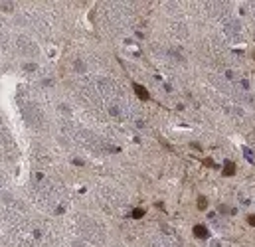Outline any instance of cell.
<instances>
[{"label":"cell","mask_w":255,"mask_h":247,"mask_svg":"<svg viewBox=\"0 0 255 247\" xmlns=\"http://www.w3.org/2000/svg\"><path fill=\"white\" fill-rule=\"evenodd\" d=\"M223 30H226V34L229 36V38H235V36H239L241 34V24L237 22V20H227L226 24H223Z\"/></svg>","instance_id":"1"},{"label":"cell","mask_w":255,"mask_h":247,"mask_svg":"<svg viewBox=\"0 0 255 247\" xmlns=\"http://www.w3.org/2000/svg\"><path fill=\"white\" fill-rule=\"evenodd\" d=\"M245 156H247V160H249V162H253V154L249 152V148H245Z\"/></svg>","instance_id":"7"},{"label":"cell","mask_w":255,"mask_h":247,"mask_svg":"<svg viewBox=\"0 0 255 247\" xmlns=\"http://www.w3.org/2000/svg\"><path fill=\"white\" fill-rule=\"evenodd\" d=\"M206 206H208V200L204 198V196H200V198H198V208L200 209H206Z\"/></svg>","instance_id":"5"},{"label":"cell","mask_w":255,"mask_h":247,"mask_svg":"<svg viewBox=\"0 0 255 247\" xmlns=\"http://www.w3.org/2000/svg\"><path fill=\"white\" fill-rule=\"evenodd\" d=\"M233 174H235V164L232 160H227L226 166H223V176H233Z\"/></svg>","instance_id":"3"},{"label":"cell","mask_w":255,"mask_h":247,"mask_svg":"<svg viewBox=\"0 0 255 247\" xmlns=\"http://www.w3.org/2000/svg\"><path fill=\"white\" fill-rule=\"evenodd\" d=\"M210 247H222V243L217 241V239H214V241H210Z\"/></svg>","instance_id":"8"},{"label":"cell","mask_w":255,"mask_h":247,"mask_svg":"<svg viewBox=\"0 0 255 247\" xmlns=\"http://www.w3.org/2000/svg\"><path fill=\"white\" fill-rule=\"evenodd\" d=\"M194 235H196L198 239H208L210 237L208 227H206V225H196V227H194Z\"/></svg>","instance_id":"2"},{"label":"cell","mask_w":255,"mask_h":247,"mask_svg":"<svg viewBox=\"0 0 255 247\" xmlns=\"http://www.w3.org/2000/svg\"><path fill=\"white\" fill-rule=\"evenodd\" d=\"M247 223L255 227V215H253V214H251V215H247Z\"/></svg>","instance_id":"6"},{"label":"cell","mask_w":255,"mask_h":247,"mask_svg":"<svg viewBox=\"0 0 255 247\" xmlns=\"http://www.w3.org/2000/svg\"><path fill=\"white\" fill-rule=\"evenodd\" d=\"M135 91H137V95L141 97V99H148V91L144 89V87H141V85H135Z\"/></svg>","instance_id":"4"},{"label":"cell","mask_w":255,"mask_h":247,"mask_svg":"<svg viewBox=\"0 0 255 247\" xmlns=\"http://www.w3.org/2000/svg\"><path fill=\"white\" fill-rule=\"evenodd\" d=\"M142 214H144V212H142V209H137V212H135V214H132V215H135V218H141Z\"/></svg>","instance_id":"10"},{"label":"cell","mask_w":255,"mask_h":247,"mask_svg":"<svg viewBox=\"0 0 255 247\" xmlns=\"http://www.w3.org/2000/svg\"><path fill=\"white\" fill-rule=\"evenodd\" d=\"M241 87H243V89H249V81H247V79H241Z\"/></svg>","instance_id":"9"}]
</instances>
